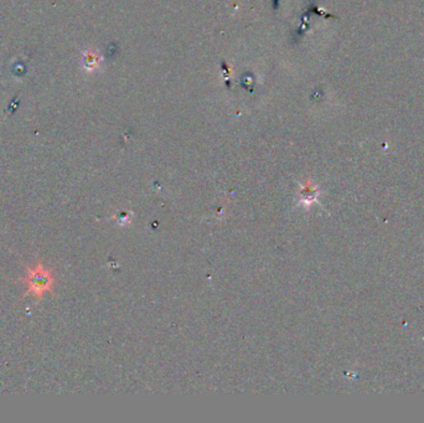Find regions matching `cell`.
Instances as JSON below:
<instances>
[{
    "label": "cell",
    "instance_id": "1",
    "mask_svg": "<svg viewBox=\"0 0 424 423\" xmlns=\"http://www.w3.org/2000/svg\"><path fill=\"white\" fill-rule=\"evenodd\" d=\"M51 283H53L51 276L41 267H36L28 276L30 292H33V295L36 297L43 295L50 288Z\"/></svg>",
    "mask_w": 424,
    "mask_h": 423
}]
</instances>
